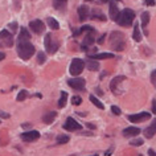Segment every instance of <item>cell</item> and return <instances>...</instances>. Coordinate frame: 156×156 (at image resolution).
Here are the masks:
<instances>
[{"label":"cell","mask_w":156,"mask_h":156,"mask_svg":"<svg viewBox=\"0 0 156 156\" xmlns=\"http://www.w3.org/2000/svg\"><path fill=\"white\" fill-rule=\"evenodd\" d=\"M151 118V114L150 112H139V114H135V115H128V120L132 123H140L143 120H147Z\"/></svg>","instance_id":"52a82bcc"},{"label":"cell","mask_w":156,"mask_h":156,"mask_svg":"<svg viewBox=\"0 0 156 156\" xmlns=\"http://www.w3.org/2000/svg\"><path fill=\"white\" fill-rule=\"evenodd\" d=\"M155 134H156V119L152 120V123L146 128V130H144V136H146L147 139L154 138Z\"/></svg>","instance_id":"8fae6325"},{"label":"cell","mask_w":156,"mask_h":156,"mask_svg":"<svg viewBox=\"0 0 156 156\" xmlns=\"http://www.w3.org/2000/svg\"><path fill=\"white\" fill-rule=\"evenodd\" d=\"M140 134V128L138 127H127L123 130V135L126 138H131V136H138Z\"/></svg>","instance_id":"4fadbf2b"},{"label":"cell","mask_w":156,"mask_h":156,"mask_svg":"<svg viewBox=\"0 0 156 156\" xmlns=\"http://www.w3.org/2000/svg\"><path fill=\"white\" fill-rule=\"evenodd\" d=\"M68 0H53V7L56 9H64Z\"/></svg>","instance_id":"cb8c5ba5"},{"label":"cell","mask_w":156,"mask_h":156,"mask_svg":"<svg viewBox=\"0 0 156 156\" xmlns=\"http://www.w3.org/2000/svg\"><path fill=\"white\" fill-rule=\"evenodd\" d=\"M36 49L29 41H17V54L23 60H29L34 54Z\"/></svg>","instance_id":"7a4b0ae2"},{"label":"cell","mask_w":156,"mask_h":156,"mask_svg":"<svg viewBox=\"0 0 156 156\" xmlns=\"http://www.w3.org/2000/svg\"><path fill=\"white\" fill-rule=\"evenodd\" d=\"M40 138V132L36 131V130H32V131H25L21 134V139L24 142H34Z\"/></svg>","instance_id":"9c48e42d"},{"label":"cell","mask_w":156,"mask_h":156,"mask_svg":"<svg viewBox=\"0 0 156 156\" xmlns=\"http://www.w3.org/2000/svg\"><path fill=\"white\" fill-rule=\"evenodd\" d=\"M91 156H98V155H91Z\"/></svg>","instance_id":"ee69618b"},{"label":"cell","mask_w":156,"mask_h":156,"mask_svg":"<svg viewBox=\"0 0 156 156\" xmlns=\"http://www.w3.org/2000/svg\"><path fill=\"white\" fill-rule=\"evenodd\" d=\"M151 81H152V83H154L155 86H156V70L151 74Z\"/></svg>","instance_id":"e575fe53"},{"label":"cell","mask_w":156,"mask_h":156,"mask_svg":"<svg viewBox=\"0 0 156 156\" xmlns=\"http://www.w3.org/2000/svg\"><path fill=\"white\" fill-rule=\"evenodd\" d=\"M99 2H107V0H99Z\"/></svg>","instance_id":"7bdbcfd3"},{"label":"cell","mask_w":156,"mask_h":156,"mask_svg":"<svg viewBox=\"0 0 156 156\" xmlns=\"http://www.w3.org/2000/svg\"><path fill=\"white\" fill-rule=\"evenodd\" d=\"M93 32H94V30H93ZM93 32L89 33L87 36L85 37V40H83V44H82V45H83V46H86V48H87L89 45L94 44V38H93Z\"/></svg>","instance_id":"484cf974"},{"label":"cell","mask_w":156,"mask_h":156,"mask_svg":"<svg viewBox=\"0 0 156 156\" xmlns=\"http://www.w3.org/2000/svg\"><path fill=\"white\" fill-rule=\"evenodd\" d=\"M90 102H91L93 105H94V106H97V107H98V108H101V110H102V108H105V106H103V103H102V102H101V101H99L98 98H97V97H95V95H90Z\"/></svg>","instance_id":"d4e9b609"},{"label":"cell","mask_w":156,"mask_h":156,"mask_svg":"<svg viewBox=\"0 0 156 156\" xmlns=\"http://www.w3.org/2000/svg\"><path fill=\"white\" fill-rule=\"evenodd\" d=\"M64 128H65V130H68V131H78V130H81V128H82V126H81V124L78 123L76 119L68 118V119H66V122H65V124H64Z\"/></svg>","instance_id":"ba28073f"},{"label":"cell","mask_w":156,"mask_h":156,"mask_svg":"<svg viewBox=\"0 0 156 156\" xmlns=\"http://www.w3.org/2000/svg\"><path fill=\"white\" fill-rule=\"evenodd\" d=\"M68 85L74 90H83L86 86V81L83 78H72V80H68Z\"/></svg>","instance_id":"8992f818"},{"label":"cell","mask_w":156,"mask_h":156,"mask_svg":"<svg viewBox=\"0 0 156 156\" xmlns=\"http://www.w3.org/2000/svg\"><path fill=\"white\" fill-rule=\"evenodd\" d=\"M72 103L74 105V106H80V105L82 103V98H81L80 95H74L72 98Z\"/></svg>","instance_id":"f546056e"},{"label":"cell","mask_w":156,"mask_h":156,"mask_svg":"<svg viewBox=\"0 0 156 156\" xmlns=\"http://www.w3.org/2000/svg\"><path fill=\"white\" fill-rule=\"evenodd\" d=\"M124 80H126V77L119 76V77H115L114 80L111 81V83H110V89H111V91L114 93V94H115V93H118V86L123 82Z\"/></svg>","instance_id":"7c38bea8"},{"label":"cell","mask_w":156,"mask_h":156,"mask_svg":"<svg viewBox=\"0 0 156 156\" xmlns=\"http://www.w3.org/2000/svg\"><path fill=\"white\" fill-rule=\"evenodd\" d=\"M116 2H119V0H116Z\"/></svg>","instance_id":"bcb514c9"},{"label":"cell","mask_w":156,"mask_h":156,"mask_svg":"<svg viewBox=\"0 0 156 156\" xmlns=\"http://www.w3.org/2000/svg\"><path fill=\"white\" fill-rule=\"evenodd\" d=\"M152 112L156 115V99L152 101Z\"/></svg>","instance_id":"d590c367"},{"label":"cell","mask_w":156,"mask_h":156,"mask_svg":"<svg viewBox=\"0 0 156 156\" xmlns=\"http://www.w3.org/2000/svg\"><path fill=\"white\" fill-rule=\"evenodd\" d=\"M66 102H68V94L65 91H61V97H60V101H58V107L62 108L66 106Z\"/></svg>","instance_id":"7402d4cb"},{"label":"cell","mask_w":156,"mask_h":156,"mask_svg":"<svg viewBox=\"0 0 156 156\" xmlns=\"http://www.w3.org/2000/svg\"><path fill=\"white\" fill-rule=\"evenodd\" d=\"M46 23H48V25L53 30H57L58 28H60V24H58L57 20H56V19H53V17H48V19H46Z\"/></svg>","instance_id":"603a6c76"},{"label":"cell","mask_w":156,"mask_h":156,"mask_svg":"<svg viewBox=\"0 0 156 156\" xmlns=\"http://www.w3.org/2000/svg\"><path fill=\"white\" fill-rule=\"evenodd\" d=\"M27 97H28V91H27V90H21L20 93H19V95H17L16 99L19 101V102H21V101H24Z\"/></svg>","instance_id":"f1b7e54d"},{"label":"cell","mask_w":156,"mask_h":156,"mask_svg":"<svg viewBox=\"0 0 156 156\" xmlns=\"http://www.w3.org/2000/svg\"><path fill=\"white\" fill-rule=\"evenodd\" d=\"M86 68L90 70V72H95V70L99 69V62L95 61V60H91V58H89L86 61Z\"/></svg>","instance_id":"ac0fdd59"},{"label":"cell","mask_w":156,"mask_h":156,"mask_svg":"<svg viewBox=\"0 0 156 156\" xmlns=\"http://www.w3.org/2000/svg\"><path fill=\"white\" fill-rule=\"evenodd\" d=\"M111 111H112V114H114V115H120V114H122V111H120V108L118 106H112Z\"/></svg>","instance_id":"d6a6232c"},{"label":"cell","mask_w":156,"mask_h":156,"mask_svg":"<svg viewBox=\"0 0 156 156\" xmlns=\"http://www.w3.org/2000/svg\"><path fill=\"white\" fill-rule=\"evenodd\" d=\"M78 16H80L81 21H85L86 19H89V8L86 5H81L78 8Z\"/></svg>","instance_id":"5bb4252c"},{"label":"cell","mask_w":156,"mask_h":156,"mask_svg":"<svg viewBox=\"0 0 156 156\" xmlns=\"http://www.w3.org/2000/svg\"><path fill=\"white\" fill-rule=\"evenodd\" d=\"M132 38L136 41V42H140L142 41V33H140V28H139V24L136 23L134 25V33H132Z\"/></svg>","instance_id":"d6986e66"},{"label":"cell","mask_w":156,"mask_h":156,"mask_svg":"<svg viewBox=\"0 0 156 156\" xmlns=\"http://www.w3.org/2000/svg\"><path fill=\"white\" fill-rule=\"evenodd\" d=\"M8 28H11V30H12V32H16L17 28H19V25H17V23L15 21V23H11V24L8 25Z\"/></svg>","instance_id":"836d02e7"},{"label":"cell","mask_w":156,"mask_h":156,"mask_svg":"<svg viewBox=\"0 0 156 156\" xmlns=\"http://www.w3.org/2000/svg\"><path fill=\"white\" fill-rule=\"evenodd\" d=\"M147 5H155V0H147Z\"/></svg>","instance_id":"74e56055"},{"label":"cell","mask_w":156,"mask_h":156,"mask_svg":"<svg viewBox=\"0 0 156 156\" xmlns=\"http://www.w3.org/2000/svg\"><path fill=\"white\" fill-rule=\"evenodd\" d=\"M110 46L112 50H116V52H122V50L126 48V38H124V34L119 30H115L110 34Z\"/></svg>","instance_id":"6da1fadb"},{"label":"cell","mask_w":156,"mask_h":156,"mask_svg":"<svg viewBox=\"0 0 156 156\" xmlns=\"http://www.w3.org/2000/svg\"><path fill=\"white\" fill-rule=\"evenodd\" d=\"M148 155L150 156H156V152L154 150H148Z\"/></svg>","instance_id":"f35d334b"},{"label":"cell","mask_w":156,"mask_h":156,"mask_svg":"<svg viewBox=\"0 0 156 156\" xmlns=\"http://www.w3.org/2000/svg\"><path fill=\"white\" fill-rule=\"evenodd\" d=\"M148 23H150V13H148V12H143L142 13V25L144 28V33H146V34H148V30H147Z\"/></svg>","instance_id":"ffe728a7"},{"label":"cell","mask_w":156,"mask_h":156,"mask_svg":"<svg viewBox=\"0 0 156 156\" xmlns=\"http://www.w3.org/2000/svg\"><path fill=\"white\" fill-rule=\"evenodd\" d=\"M86 2H91V0H86Z\"/></svg>","instance_id":"f6af8a7d"},{"label":"cell","mask_w":156,"mask_h":156,"mask_svg":"<svg viewBox=\"0 0 156 156\" xmlns=\"http://www.w3.org/2000/svg\"><path fill=\"white\" fill-rule=\"evenodd\" d=\"M119 16V9L118 7L115 5L114 2H110V17L112 21H116V19Z\"/></svg>","instance_id":"9a60e30c"},{"label":"cell","mask_w":156,"mask_h":156,"mask_svg":"<svg viewBox=\"0 0 156 156\" xmlns=\"http://www.w3.org/2000/svg\"><path fill=\"white\" fill-rule=\"evenodd\" d=\"M0 116H2V118H9V114H7V112H4V111H0Z\"/></svg>","instance_id":"8d00e7d4"},{"label":"cell","mask_w":156,"mask_h":156,"mask_svg":"<svg viewBox=\"0 0 156 156\" xmlns=\"http://www.w3.org/2000/svg\"><path fill=\"white\" fill-rule=\"evenodd\" d=\"M105 37H106V36H105V34H103V36H101V38L98 40V42H99V44H102V42H103V38H105Z\"/></svg>","instance_id":"b9f144b4"},{"label":"cell","mask_w":156,"mask_h":156,"mask_svg":"<svg viewBox=\"0 0 156 156\" xmlns=\"http://www.w3.org/2000/svg\"><path fill=\"white\" fill-rule=\"evenodd\" d=\"M139 156H142V155H139Z\"/></svg>","instance_id":"7dc6e473"},{"label":"cell","mask_w":156,"mask_h":156,"mask_svg":"<svg viewBox=\"0 0 156 156\" xmlns=\"http://www.w3.org/2000/svg\"><path fill=\"white\" fill-rule=\"evenodd\" d=\"M5 58V53H3V52H0V61H3Z\"/></svg>","instance_id":"ab89813d"},{"label":"cell","mask_w":156,"mask_h":156,"mask_svg":"<svg viewBox=\"0 0 156 156\" xmlns=\"http://www.w3.org/2000/svg\"><path fill=\"white\" fill-rule=\"evenodd\" d=\"M30 34L27 28H21L20 29V34H19V41H29Z\"/></svg>","instance_id":"44dd1931"},{"label":"cell","mask_w":156,"mask_h":156,"mask_svg":"<svg viewBox=\"0 0 156 156\" xmlns=\"http://www.w3.org/2000/svg\"><path fill=\"white\" fill-rule=\"evenodd\" d=\"M134 19H135L134 11L130 9V8H126V9H123L119 12L116 23L122 27H130V25H132V23H134Z\"/></svg>","instance_id":"3957f363"},{"label":"cell","mask_w":156,"mask_h":156,"mask_svg":"<svg viewBox=\"0 0 156 156\" xmlns=\"http://www.w3.org/2000/svg\"><path fill=\"white\" fill-rule=\"evenodd\" d=\"M56 116H57L56 111H49V112H46V114H44V116H42V122L46 123V124H50L54 119H56Z\"/></svg>","instance_id":"e0dca14e"},{"label":"cell","mask_w":156,"mask_h":156,"mask_svg":"<svg viewBox=\"0 0 156 156\" xmlns=\"http://www.w3.org/2000/svg\"><path fill=\"white\" fill-rule=\"evenodd\" d=\"M44 42H45V49H46V52H48L49 54H54L58 50L60 44H58V41L52 36V33H46Z\"/></svg>","instance_id":"277c9868"},{"label":"cell","mask_w":156,"mask_h":156,"mask_svg":"<svg viewBox=\"0 0 156 156\" xmlns=\"http://www.w3.org/2000/svg\"><path fill=\"white\" fill-rule=\"evenodd\" d=\"M69 136L68 135H60V136H57V144H65V143H68L69 142Z\"/></svg>","instance_id":"4316f807"},{"label":"cell","mask_w":156,"mask_h":156,"mask_svg":"<svg viewBox=\"0 0 156 156\" xmlns=\"http://www.w3.org/2000/svg\"><path fill=\"white\" fill-rule=\"evenodd\" d=\"M130 144H131V146H134V147H140L143 144V140L142 139H135V140H132Z\"/></svg>","instance_id":"1f68e13d"},{"label":"cell","mask_w":156,"mask_h":156,"mask_svg":"<svg viewBox=\"0 0 156 156\" xmlns=\"http://www.w3.org/2000/svg\"><path fill=\"white\" fill-rule=\"evenodd\" d=\"M83 66H85V62L81 60V58H74L70 64V74L72 76H80L83 70Z\"/></svg>","instance_id":"5b68a950"},{"label":"cell","mask_w":156,"mask_h":156,"mask_svg":"<svg viewBox=\"0 0 156 156\" xmlns=\"http://www.w3.org/2000/svg\"><path fill=\"white\" fill-rule=\"evenodd\" d=\"M29 28L32 29L36 34H41L45 30V25L41 20H32L29 23Z\"/></svg>","instance_id":"30bf717a"},{"label":"cell","mask_w":156,"mask_h":156,"mask_svg":"<svg viewBox=\"0 0 156 156\" xmlns=\"http://www.w3.org/2000/svg\"><path fill=\"white\" fill-rule=\"evenodd\" d=\"M11 37H12V34H11L7 29L0 32V40H7V38H11Z\"/></svg>","instance_id":"83f0119b"},{"label":"cell","mask_w":156,"mask_h":156,"mask_svg":"<svg viewBox=\"0 0 156 156\" xmlns=\"http://www.w3.org/2000/svg\"><path fill=\"white\" fill-rule=\"evenodd\" d=\"M115 56L112 53H99V54H91V56H89V58H91V60H106V58H114Z\"/></svg>","instance_id":"2e32d148"},{"label":"cell","mask_w":156,"mask_h":156,"mask_svg":"<svg viewBox=\"0 0 156 156\" xmlns=\"http://www.w3.org/2000/svg\"><path fill=\"white\" fill-rule=\"evenodd\" d=\"M86 126L89 127V128H95V126L93 123H86Z\"/></svg>","instance_id":"60d3db41"},{"label":"cell","mask_w":156,"mask_h":156,"mask_svg":"<svg viewBox=\"0 0 156 156\" xmlns=\"http://www.w3.org/2000/svg\"><path fill=\"white\" fill-rule=\"evenodd\" d=\"M45 60H46L45 53L44 52H38L37 53V61H38V64H44Z\"/></svg>","instance_id":"4dcf8cb0"}]
</instances>
